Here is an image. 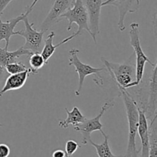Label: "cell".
<instances>
[{
	"mask_svg": "<svg viewBox=\"0 0 157 157\" xmlns=\"http://www.w3.org/2000/svg\"><path fill=\"white\" fill-rule=\"evenodd\" d=\"M113 6L117 8L119 12V19L117 26L121 32L126 29L124 19L127 13H133L138 9L140 0H106L102 2V6Z\"/></svg>",
	"mask_w": 157,
	"mask_h": 157,
	"instance_id": "8fae6325",
	"label": "cell"
},
{
	"mask_svg": "<svg viewBox=\"0 0 157 157\" xmlns=\"http://www.w3.org/2000/svg\"><path fill=\"white\" fill-rule=\"evenodd\" d=\"M52 157H68L66 155L65 152L62 149H56L52 153Z\"/></svg>",
	"mask_w": 157,
	"mask_h": 157,
	"instance_id": "cb8c5ba5",
	"label": "cell"
},
{
	"mask_svg": "<svg viewBox=\"0 0 157 157\" xmlns=\"http://www.w3.org/2000/svg\"><path fill=\"white\" fill-rule=\"evenodd\" d=\"M88 15L89 29L92 38L97 44V35L99 34V22L103 0H83Z\"/></svg>",
	"mask_w": 157,
	"mask_h": 157,
	"instance_id": "30bf717a",
	"label": "cell"
},
{
	"mask_svg": "<svg viewBox=\"0 0 157 157\" xmlns=\"http://www.w3.org/2000/svg\"><path fill=\"white\" fill-rule=\"evenodd\" d=\"M80 50L78 49H71L69 51V66H74L75 67V72L78 74L79 83L78 89L75 91V95L79 96L84 86V82L87 75L95 74L99 76V73L104 71V68H95L88 64L83 63L78 58V53Z\"/></svg>",
	"mask_w": 157,
	"mask_h": 157,
	"instance_id": "8992f818",
	"label": "cell"
},
{
	"mask_svg": "<svg viewBox=\"0 0 157 157\" xmlns=\"http://www.w3.org/2000/svg\"><path fill=\"white\" fill-rule=\"evenodd\" d=\"M29 62L30 69H32L36 74L38 72V70L46 64L44 58L40 52H33L31 54Z\"/></svg>",
	"mask_w": 157,
	"mask_h": 157,
	"instance_id": "d6986e66",
	"label": "cell"
},
{
	"mask_svg": "<svg viewBox=\"0 0 157 157\" xmlns=\"http://www.w3.org/2000/svg\"><path fill=\"white\" fill-rule=\"evenodd\" d=\"M115 103L113 99L107 101L103 105L101 111H100V112L96 116L92 119H86L84 123H81L78 126L75 127V130L78 131V132H80L82 134L83 144H87V142L90 139V134L93 132H94V131L98 130L101 132V133L104 132L103 131V124L101 123V119L102 118L104 114L107 110H109L110 108L113 107Z\"/></svg>",
	"mask_w": 157,
	"mask_h": 157,
	"instance_id": "5b68a950",
	"label": "cell"
},
{
	"mask_svg": "<svg viewBox=\"0 0 157 157\" xmlns=\"http://www.w3.org/2000/svg\"><path fill=\"white\" fill-rule=\"evenodd\" d=\"M110 76L115 82L117 88L129 89L139 86L136 82V62L133 52L124 62H112L104 57L101 58Z\"/></svg>",
	"mask_w": 157,
	"mask_h": 157,
	"instance_id": "6da1fadb",
	"label": "cell"
},
{
	"mask_svg": "<svg viewBox=\"0 0 157 157\" xmlns=\"http://www.w3.org/2000/svg\"><path fill=\"white\" fill-rule=\"evenodd\" d=\"M157 64L156 63L153 66V69L150 76L148 83L147 86V89L145 90L146 97H147V103H146L145 111L147 119L150 122L154 117L157 116Z\"/></svg>",
	"mask_w": 157,
	"mask_h": 157,
	"instance_id": "ba28073f",
	"label": "cell"
},
{
	"mask_svg": "<svg viewBox=\"0 0 157 157\" xmlns=\"http://www.w3.org/2000/svg\"><path fill=\"white\" fill-rule=\"evenodd\" d=\"M124 103L126 114H127V121H128V145H127V153L124 157H139L140 150L136 149V136L138 129V120L139 113L138 107L136 101L132 96L130 92L126 89L118 88Z\"/></svg>",
	"mask_w": 157,
	"mask_h": 157,
	"instance_id": "7a4b0ae2",
	"label": "cell"
},
{
	"mask_svg": "<svg viewBox=\"0 0 157 157\" xmlns=\"http://www.w3.org/2000/svg\"><path fill=\"white\" fill-rule=\"evenodd\" d=\"M30 74L36 73L32 69L29 68L28 70L24 71L22 72L12 74V75L7 76L4 86L0 90V97L2 96L6 92H9V91L17 90V89L22 88L24 85L25 84L26 81H27Z\"/></svg>",
	"mask_w": 157,
	"mask_h": 157,
	"instance_id": "5bb4252c",
	"label": "cell"
},
{
	"mask_svg": "<svg viewBox=\"0 0 157 157\" xmlns=\"http://www.w3.org/2000/svg\"><path fill=\"white\" fill-rule=\"evenodd\" d=\"M10 154V148L5 143H0V157H8Z\"/></svg>",
	"mask_w": 157,
	"mask_h": 157,
	"instance_id": "7402d4cb",
	"label": "cell"
},
{
	"mask_svg": "<svg viewBox=\"0 0 157 157\" xmlns=\"http://www.w3.org/2000/svg\"><path fill=\"white\" fill-rule=\"evenodd\" d=\"M73 4V0H55L50 11L40 26V30L45 32L54 25L61 21V15L68 10Z\"/></svg>",
	"mask_w": 157,
	"mask_h": 157,
	"instance_id": "9c48e42d",
	"label": "cell"
},
{
	"mask_svg": "<svg viewBox=\"0 0 157 157\" xmlns=\"http://www.w3.org/2000/svg\"><path fill=\"white\" fill-rule=\"evenodd\" d=\"M138 107V106H137ZM139 120H138L137 133L141 141L140 157H149L150 150V135H149V123L145 111L138 107Z\"/></svg>",
	"mask_w": 157,
	"mask_h": 157,
	"instance_id": "4fadbf2b",
	"label": "cell"
},
{
	"mask_svg": "<svg viewBox=\"0 0 157 157\" xmlns=\"http://www.w3.org/2000/svg\"><path fill=\"white\" fill-rule=\"evenodd\" d=\"M55 36V32L54 31H52L50 33L48 34V35L47 36L46 39L44 40V47H43L42 50H41V55L44 58V61H45L46 64H48V62L49 58L52 56L54 53H55V50H56L57 48H58L59 46H61V45H64L65 43H67V42H69L70 40L73 39L74 38H75L76 36H78L77 32H75V33L72 34L70 36L67 37L66 38L63 39L62 41L60 42L59 43L56 45L53 44V39Z\"/></svg>",
	"mask_w": 157,
	"mask_h": 157,
	"instance_id": "9a60e30c",
	"label": "cell"
},
{
	"mask_svg": "<svg viewBox=\"0 0 157 157\" xmlns=\"http://www.w3.org/2000/svg\"><path fill=\"white\" fill-rule=\"evenodd\" d=\"M5 69H6L8 74L12 75V74L20 73V72H22L24 71L28 70L29 68L27 67L24 63H21V62H15L7 65L5 67Z\"/></svg>",
	"mask_w": 157,
	"mask_h": 157,
	"instance_id": "ffe728a7",
	"label": "cell"
},
{
	"mask_svg": "<svg viewBox=\"0 0 157 157\" xmlns=\"http://www.w3.org/2000/svg\"><path fill=\"white\" fill-rule=\"evenodd\" d=\"M1 126H2V124H1V123H0V127H1Z\"/></svg>",
	"mask_w": 157,
	"mask_h": 157,
	"instance_id": "4316f807",
	"label": "cell"
},
{
	"mask_svg": "<svg viewBox=\"0 0 157 157\" xmlns=\"http://www.w3.org/2000/svg\"><path fill=\"white\" fill-rule=\"evenodd\" d=\"M13 0H0V16L2 14L3 11L6 8V6L9 4Z\"/></svg>",
	"mask_w": 157,
	"mask_h": 157,
	"instance_id": "603a6c76",
	"label": "cell"
},
{
	"mask_svg": "<svg viewBox=\"0 0 157 157\" xmlns=\"http://www.w3.org/2000/svg\"><path fill=\"white\" fill-rule=\"evenodd\" d=\"M32 11V9L30 7H27L25 9V12L20 14L17 17L8 20L6 22H2L0 18V42L2 40L6 42V46L5 49H8L10 42V38L12 35H15V27L19 22L22 21L23 18L26 16H29V13ZM1 18V16H0Z\"/></svg>",
	"mask_w": 157,
	"mask_h": 157,
	"instance_id": "7c38bea8",
	"label": "cell"
},
{
	"mask_svg": "<svg viewBox=\"0 0 157 157\" xmlns=\"http://www.w3.org/2000/svg\"><path fill=\"white\" fill-rule=\"evenodd\" d=\"M130 45L134 50L133 53L135 55V62H136V82L138 85H140L144 78L146 63H149L153 67L156 64L150 61L141 47L139 24L137 22H133L130 24Z\"/></svg>",
	"mask_w": 157,
	"mask_h": 157,
	"instance_id": "3957f363",
	"label": "cell"
},
{
	"mask_svg": "<svg viewBox=\"0 0 157 157\" xmlns=\"http://www.w3.org/2000/svg\"><path fill=\"white\" fill-rule=\"evenodd\" d=\"M72 7L66 11L63 15H61V19L66 18L68 21L67 31L72 29V24L76 23L78 26L77 34L78 35H81L84 30H86L90 34L88 25V15L87 9L83 0H73Z\"/></svg>",
	"mask_w": 157,
	"mask_h": 157,
	"instance_id": "277c9868",
	"label": "cell"
},
{
	"mask_svg": "<svg viewBox=\"0 0 157 157\" xmlns=\"http://www.w3.org/2000/svg\"><path fill=\"white\" fill-rule=\"evenodd\" d=\"M32 53L22 46L15 51H9L5 48L0 47V65L5 68L7 65L17 62V59L22 55H30Z\"/></svg>",
	"mask_w": 157,
	"mask_h": 157,
	"instance_id": "2e32d148",
	"label": "cell"
},
{
	"mask_svg": "<svg viewBox=\"0 0 157 157\" xmlns=\"http://www.w3.org/2000/svg\"><path fill=\"white\" fill-rule=\"evenodd\" d=\"M78 148H81L80 145L75 140H67L65 143V153L67 156L71 157L74 155L75 152L78 150Z\"/></svg>",
	"mask_w": 157,
	"mask_h": 157,
	"instance_id": "44dd1931",
	"label": "cell"
},
{
	"mask_svg": "<svg viewBox=\"0 0 157 157\" xmlns=\"http://www.w3.org/2000/svg\"><path fill=\"white\" fill-rule=\"evenodd\" d=\"M7 75L8 72H6V69L0 65V85H1L2 82L5 78H7Z\"/></svg>",
	"mask_w": 157,
	"mask_h": 157,
	"instance_id": "d4e9b609",
	"label": "cell"
},
{
	"mask_svg": "<svg viewBox=\"0 0 157 157\" xmlns=\"http://www.w3.org/2000/svg\"><path fill=\"white\" fill-rule=\"evenodd\" d=\"M38 0H32V5H31V6H29V7H30L31 9H33L34 6H35V4H36V3L38 2Z\"/></svg>",
	"mask_w": 157,
	"mask_h": 157,
	"instance_id": "484cf974",
	"label": "cell"
},
{
	"mask_svg": "<svg viewBox=\"0 0 157 157\" xmlns=\"http://www.w3.org/2000/svg\"><path fill=\"white\" fill-rule=\"evenodd\" d=\"M22 22L25 24L24 30H19L15 32V35H18L22 36L25 39V43L22 46L25 49L29 50L33 52H40L42 46L43 36L44 32L43 31H37L34 29V22L30 23L28 16L23 18Z\"/></svg>",
	"mask_w": 157,
	"mask_h": 157,
	"instance_id": "52a82bcc",
	"label": "cell"
},
{
	"mask_svg": "<svg viewBox=\"0 0 157 157\" xmlns=\"http://www.w3.org/2000/svg\"><path fill=\"white\" fill-rule=\"evenodd\" d=\"M65 111L67 114V117L64 120H60V127L66 129V128H67L69 126L71 125L75 128L85 121L86 117L81 113L80 109L77 106H74L73 109L71 111H69L67 108H65Z\"/></svg>",
	"mask_w": 157,
	"mask_h": 157,
	"instance_id": "e0dca14e",
	"label": "cell"
},
{
	"mask_svg": "<svg viewBox=\"0 0 157 157\" xmlns=\"http://www.w3.org/2000/svg\"><path fill=\"white\" fill-rule=\"evenodd\" d=\"M101 134L104 137V141L101 144H97V143H94L91 139H90L87 142V144L90 143L91 146L95 148L98 157H124V155H116L113 154V152L110 150V146H109V136L106 135L104 132H103Z\"/></svg>",
	"mask_w": 157,
	"mask_h": 157,
	"instance_id": "ac0fdd59",
	"label": "cell"
}]
</instances>
